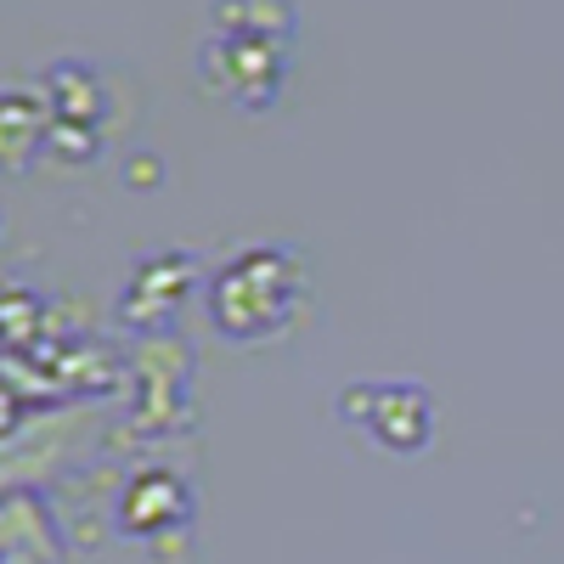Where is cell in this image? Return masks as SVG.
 <instances>
[]
</instances>
